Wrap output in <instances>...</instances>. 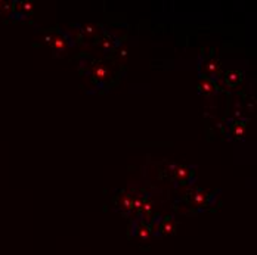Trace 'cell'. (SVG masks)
<instances>
[{"instance_id": "6da1fadb", "label": "cell", "mask_w": 257, "mask_h": 255, "mask_svg": "<svg viewBox=\"0 0 257 255\" xmlns=\"http://www.w3.org/2000/svg\"><path fill=\"white\" fill-rule=\"evenodd\" d=\"M217 196H219V190H207V189L197 187V186L185 187V190L182 193L183 202L189 205L191 208H195L197 211H203V209L213 206Z\"/></svg>"}, {"instance_id": "7a4b0ae2", "label": "cell", "mask_w": 257, "mask_h": 255, "mask_svg": "<svg viewBox=\"0 0 257 255\" xmlns=\"http://www.w3.org/2000/svg\"><path fill=\"white\" fill-rule=\"evenodd\" d=\"M42 43L51 48L55 55H61L68 49H71L76 45V40L70 30L51 28V30H46L45 34L42 36Z\"/></svg>"}, {"instance_id": "3957f363", "label": "cell", "mask_w": 257, "mask_h": 255, "mask_svg": "<svg viewBox=\"0 0 257 255\" xmlns=\"http://www.w3.org/2000/svg\"><path fill=\"white\" fill-rule=\"evenodd\" d=\"M197 71L200 78H208L213 81H220L222 74H223V68H222V62L216 55L211 53H201L198 56L197 61Z\"/></svg>"}, {"instance_id": "277c9868", "label": "cell", "mask_w": 257, "mask_h": 255, "mask_svg": "<svg viewBox=\"0 0 257 255\" xmlns=\"http://www.w3.org/2000/svg\"><path fill=\"white\" fill-rule=\"evenodd\" d=\"M80 65L83 68L86 67V76L90 78L96 89L106 87L108 81L111 80V70L106 67V64L98 59H83Z\"/></svg>"}, {"instance_id": "5b68a950", "label": "cell", "mask_w": 257, "mask_h": 255, "mask_svg": "<svg viewBox=\"0 0 257 255\" xmlns=\"http://www.w3.org/2000/svg\"><path fill=\"white\" fill-rule=\"evenodd\" d=\"M195 165H186V164H175L172 165V180L175 181L176 186L182 187H191L195 184Z\"/></svg>"}, {"instance_id": "8992f818", "label": "cell", "mask_w": 257, "mask_h": 255, "mask_svg": "<svg viewBox=\"0 0 257 255\" xmlns=\"http://www.w3.org/2000/svg\"><path fill=\"white\" fill-rule=\"evenodd\" d=\"M73 37L76 42H84V43H93L98 40V37L102 34L103 27L93 23H86V24H76L74 26Z\"/></svg>"}, {"instance_id": "52a82bcc", "label": "cell", "mask_w": 257, "mask_h": 255, "mask_svg": "<svg viewBox=\"0 0 257 255\" xmlns=\"http://www.w3.org/2000/svg\"><path fill=\"white\" fill-rule=\"evenodd\" d=\"M130 236L144 242V240H150L153 236V230L150 226V221L142 218V217H133L132 220V226H130Z\"/></svg>"}, {"instance_id": "ba28073f", "label": "cell", "mask_w": 257, "mask_h": 255, "mask_svg": "<svg viewBox=\"0 0 257 255\" xmlns=\"http://www.w3.org/2000/svg\"><path fill=\"white\" fill-rule=\"evenodd\" d=\"M96 46H98V49L102 52V53L109 55V53L115 52L121 46V40H120V37L115 33L108 31V30H103L102 34L96 40Z\"/></svg>"}, {"instance_id": "9c48e42d", "label": "cell", "mask_w": 257, "mask_h": 255, "mask_svg": "<svg viewBox=\"0 0 257 255\" xmlns=\"http://www.w3.org/2000/svg\"><path fill=\"white\" fill-rule=\"evenodd\" d=\"M33 3L27 0H15L11 2V11H9V18L14 20H27L31 12H33Z\"/></svg>"}, {"instance_id": "30bf717a", "label": "cell", "mask_w": 257, "mask_h": 255, "mask_svg": "<svg viewBox=\"0 0 257 255\" xmlns=\"http://www.w3.org/2000/svg\"><path fill=\"white\" fill-rule=\"evenodd\" d=\"M114 206H115V211L121 212L126 217H130L132 215V190L128 189L120 190L114 198Z\"/></svg>"}, {"instance_id": "8fae6325", "label": "cell", "mask_w": 257, "mask_h": 255, "mask_svg": "<svg viewBox=\"0 0 257 255\" xmlns=\"http://www.w3.org/2000/svg\"><path fill=\"white\" fill-rule=\"evenodd\" d=\"M228 134L231 140H244L247 133V120L242 118H231L228 120Z\"/></svg>"}, {"instance_id": "7c38bea8", "label": "cell", "mask_w": 257, "mask_h": 255, "mask_svg": "<svg viewBox=\"0 0 257 255\" xmlns=\"http://www.w3.org/2000/svg\"><path fill=\"white\" fill-rule=\"evenodd\" d=\"M197 92L203 96H213L220 92V86L217 81L208 80V78H198L197 83Z\"/></svg>"}, {"instance_id": "4fadbf2b", "label": "cell", "mask_w": 257, "mask_h": 255, "mask_svg": "<svg viewBox=\"0 0 257 255\" xmlns=\"http://www.w3.org/2000/svg\"><path fill=\"white\" fill-rule=\"evenodd\" d=\"M176 220L173 215H164L160 218V224H158V233L160 236H170L176 231Z\"/></svg>"}, {"instance_id": "5bb4252c", "label": "cell", "mask_w": 257, "mask_h": 255, "mask_svg": "<svg viewBox=\"0 0 257 255\" xmlns=\"http://www.w3.org/2000/svg\"><path fill=\"white\" fill-rule=\"evenodd\" d=\"M222 78L225 81V84L231 89H235L238 87L241 83H242V78H244V74L238 70H229V71H225L222 74Z\"/></svg>"}, {"instance_id": "9a60e30c", "label": "cell", "mask_w": 257, "mask_h": 255, "mask_svg": "<svg viewBox=\"0 0 257 255\" xmlns=\"http://www.w3.org/2000/svg\"><path fill=\"white\" fill-rule=\"evenodd\" d=\"M9 11H11V2L0 0V17H3V15L9 17Z\"/></svg>"}]
</instances>
